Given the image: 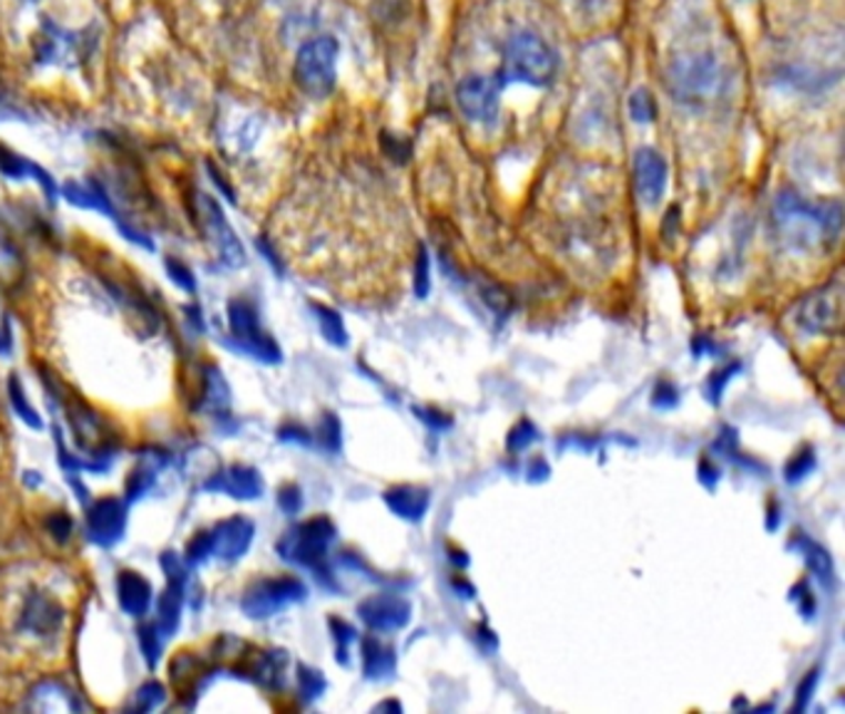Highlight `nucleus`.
Listing matches in <instances>:
<instances>
[{"label":"nucleus","instance_id":"obj_42","mask_svg":"<svg viewBox=\"0 0 845 714\" xmlns=\"http://www.w3.org/2000/svg\"><path fill=\"white\" fill-rule=\"evenodd\" d=\"M816 682H818V672H808L806 680L801 682V687H798V695H796V710H804V707L808 705V700H811V692H813V687H816Z\"/></svg>","mask_w":845,"mask_h":714},{"label":"nucleus","instance_id":"obj_5","mask_svg":"<svg viewBox=\"0 0 845 714\" xmlns=\"http://www.w3.org/2000/svg\"><path fill=\"white\" fill-rule=\"evenodd\" d=\"M337 52L340 45L333 38H315L305 43L295 58V82L310 98H327L337 78Z\"/></svg>","mask_w":845,"mask_h":714},{"label":"nucleus","instance_id":"obj_40","mask_svg":"<svg viewBox=\"0 0 845 714\" xmlns=\"http://www.w3.org/2000/svg\"><path fill=\"white\" fill-rule=\"evenodd\" d=\"M278 507L285 513H291V517H293V513H298L301 507H303V493H301V489L293 487V484L291 487H283L278 491Z\"/></svg>","mask_w":845,"mask_h":714},{"label":"nucleus","instance_id":"obj_17","mask_svg":"<svg viewBox=\"0 0 845 714\" xmlns=\"http://www.w3.org/2000/svg\"><path fill=\"white\" fill-rule=\"evenodd\" d=\"M60 623H62V608L55 601H50L48 595H40V593L28 598L20 628L35 635H48V633H55Z\"/></svg>","mask_w":845,"mask_h":714},{"label":"nucleus","instance_id":"obj_33","mask_svg":"<svg viewBox=\"0 0 845 714\" xmlns=\"http://www.w3.org/2000/svg\"><path fill=\"white\" fill-rule=\"evenodd\" d=\"M813 467H816V457H813L811 449H804V451H801V455H796L794 459L788 461L786 469H784V475H786L788 481H794V484H796V481H801L806 475H811Z\"/></svg>","mask_w":845,"mask_h":714},{"label":"nucleus","instance_id":"obj_28","mask_svg":"<svg viewBox=\"0 0 845 714\" xmlns=\"http://www.w3.org/2000/svg\"><path fill=\"white\" fill-rule=\"evenodd\" d=\"M8 395H10V402H13V407H16V412L20 415V419H26V422H28L30 427H33V429H40V427H42L40 417H38L35 409L30 407L28 397H26V390H23V387H20V382L16 380V377H10V382H8Z\"/></svg>","mask_w":845,"mask_h":714},{"label":"nucleus","instance_id":"obj_22","mask_svg":"<svg viewBox=\"0 0 845 714\" xmlns=\"http://www.w3.org/2000/svg\"><path fill=\"white\" fill-rule=\"evenodd\" d=\"M182 601H184V583L169 581L164 595L160 598V633L162 635H172L176 633L179 621H182Z\"/></svg>","mask_w":845,"mask_h":714},{"label":"nucleus","instance_id":"obj_1","mask_svg":"<svg viewBox=\"0 0 845 714\" xmlns=\"http://www.w3.org/2000/svg\"><path fill=\"white\" fill-rule=\"evenodd\" d=\"M776 222L784 228L786 238L791 244L811 246L818 238L836 236L841 228V206L826 204V206H811L804 198L786 192L776 202Z\"/></svg>","mask_w":845,"mask_h":714},{"label":"nucleus","instance_id":"obj_32","mask_svg":"<svg viewBox=\"0 0 845 714\" xmlns=\"http://www.w3.org/2000/svg\"><path fill=\"white\" fill-rule=\"evenodd\" d=\"M298 685H301V695L305 700H315L318 695H323L325 690V680L318 670H310V667H301L298 670Z\"/></svg>","mask_w":845,"mask_h":714},{"label":"nucleus","instance_id":"obj_16","mask_svg":"<svg viewBox=\"0 0 845 714\" xmlns=\"http://www.w3.org/2000/svg\"><path fill=\"white\" fill-rule=\"evenodd\" d=\"M206 491H218V493H228V497L234 499H258L263 493V481L258 477L256 469L251 467H243V465H234V467H226L221 469L218 475L211 477L206 484H204Z\"/></svg>","mask_w":845,"mask_h":714},{"label":"nucleus","instance_id":"obj_31","mask_svg":"<svg viewBox=\"0 0 845 714\" xmlns=\"http://www.w3.org/2000/svg\"><path fill=\"white\" fill-rule=\"evenodd\" d=\"M164 268H166V273H169V278H172L179 288L186 290V293H194V290H196V278H194V273L189 271V266H184L182 261H176V258L169 256V258L164 261Z\"/></svg>","mask_w":845,"mask_h":714},{"label":"nucleus","instance_id":"obj_27","mask_svg":"<svg viewBox=\"0 0 845 714\" xmlns=\"http://www.w3.org/2000/svg\"><path fill=\"white\" fill-rule=\"evenodd\" d=\"M315 313H318L320 330H323V335L327 338V343L337 345V348H345V345H347V333H345V325H343L340 315H337L330 308H325V306H315Z\"/></svg>","mask_w":845,"mask_h":714},{"label":"nucleus","instance_id":"obj_6","mask_svg":"<svg viewBox=\"0 0 845 714\" xmlns=\"http://www.w3.org/2000/svg\"><path fill=\"white\" fill-rule=\"evenodd\" d=\"M305 593L308 591H305L303 581L293 579V575H283V579H266L248 588L241 601V608L248 618L261 621V618H271L278 611H283V608L303 601Z\"/></svg>","mask_w":845,"mask_h":714},{"label":"nucleus","instance_id":"obj_39","mask_svg":"<svg viewBox=\"0 0 845 714\" xmlns=\"http://www.w3.org/2000/svg\"><path fill=\"white\" fill-rule=\"evenodd\" d=\"M330 630L335 633L337 645H340V647H337V653H340V655H337V660H340V663H345V645L353 643L355 630H353V625H347L345 621H340V618H333Z\"/></svg>","mask_w":845,"mask_h":714},{"label":"nucleus","instance_id":"obj_44","mask_svg":"<svg viewBox=\"0 0 845 714\" xmlns=\"http://www.w3.org/2000/svg\"><path fill=\"white\" fill-rule=\"evenodd\" d=\"M48 527L52 533H55V539H68V533L72 529V521L65 517V513H58L55 519H50Z\"/></svg>","mask_w":845,"mask_h":714},{"label":"nucleus","instance_id":"obj_30","mask_svg":"<svg viewBox=\"0 0 845 714\" xmlns=\"http://www.w3.org/2000/svg\"><path fill=\"white\" fill-rule=\"evenodd\" d=\"M140 645H142V653L146 657V663L154 667L156 660H160V655H162V633L160 630H156L154 625H144L140 630Z\"/></svg>","mask_w":845,"mask_h":714},{"label":"nucleus","instance_id":"obj_14","mask_svg":"<svg viewBox=\"0 0 845 714\" xmlns=\"http://www.w3.org/2000/svg\"><path fill=\"white\" fill-rule=\"evenodd\" d=\"M635 186L644 204H660L668 186V164L654 150H640L635 154Z\"/></svg>","mask_w":845,"mask_h":714},{"label":"nucleus","instance_id":"obj_29","mask_svg":"<svg viewBox=\"0 0 845 714\" xmlns=\"http://www.w3.org/2000/svg\"><path fill=\"white\" fill-rule=\"evenodd\" d=\"M630 114H632V120L640 122V124L652 122L654 114H658V104H654L652 94L648 90H644V88L632 92V98H630Z\"/></svg>","mask_w":845,"mask_h":714},{"label":"nucleus","instance_id":"obj_20","mask_svg":"<svg viewBox=\"0 0 845 714\" xmlns=\"http://www.w3.org/2000/svg\"><path fill=\"white\" fill-rule=\"evenodd\" d=\"M385 501L399 519L421 521L429 507V491L421 487H393L385 491Z\"/></svg>","mask_w":845,"mask_h":714},{"label":"nucleus","instance_id":"obj_23","mask_svg":"<svg viewBox=\"0 0 845 714\" xmlns=\"http://www.w3.org/2000/svg\"><path fill=\"white\" fill-rule=\"evenodd\" d=\"M363 653H365V675L369 680H383L395 670V650L379 643L377 638L365 640Z\"/></svg>","mask_w":845,"mask_h":714},{"label":"nucleus","instance_id":"obj_34","mask_svg":"<svg viewBox=\"0 0 845 714\" xmlns=\"http://www.w3.org/2000/svg\"><path fill=\"white\" fill-rule=\"evenodd\" d=\"M160 702H164V687L160 682H146V685L136 692V710L150 712L160 705Z\"/></svg>","mask_w":845,"mask_h":714},{"label":"nucleus","instance_id":"obj_11","mask_svg":"<svg viewBox=\"0 0 845 714\" xmlns=\"http://www.w3.org/2000/svg\"><path fill=\"white\" fill-rule=\"evenodd\" d=\"M88 52V40L82 33L60 30L52 23L42 26L35 40V58L42 65H75Z\"/></svg>","mask_w":845,"mask_h":714},{"label":"nucleus","instance_id":"obj_43","mask_svg":"<svg viewBox=\"0 0 845 714\" xmlns=\"http://www.w3.org/2000/svg\"><path fill=\"white\" fill-rule=\"evenodd\" d=\"M654 405H658V407L678 405V392H674V387L668 385V382H662L658 387V392H654Z\"/></svg>","mask_w":845,"mask_h":714},{"label":"nucleus","instance_id":"obj_12","mask_svg":"<svg viewBox=\"0 0 845 714\" xmlns=\"http://www.w3.org/2000/svg\"><path fill=\"white\" fill-rule=\"evenodd\" d=\"M360 618L367 623V628L377 630V633H395V630L405 628L409 623L411 605L395 593H379L367 598L360 603Z\"/></svg>","mask_w":845,"mask_h":714},{"label":"nucleus","instance_id":"obj_21","mask_svg":"<svg viewBox=\"0 0 845 714\" xmlns=\"http://www.w3.org/2000/svg\"><path fill=\"white\" fill-rule=\"evenodd\" d=\"M62 194H65V198H68L70 204L82 206V208H92V212H100V214L110 216V218H118V214H114V208L110 204L108 194H104L98 184H75V182H70V184L62 186Z\"/></svg>","mask_w":845,"mask_h":714},{"label":"nucleus","instance_id":"obj_38","mask_svg":"<svg viewBox=\"0 0 845 714\" xmlns=\"http://www.w3.org/2000/svg\"><path fill=\"white\" fill-rule=\"evenodd\" d=\"M154 484V471L150 469H140L136 475L130 479V487H126V499L134 501L140 499L142 493H146V489H150Z\"/></svg>","mask_w":845,"mask_h":714},{"label":"nucleus","instance_id":"obj_2","mask_svg":"<svg viewBox=\"0 0 845 714\" xmlns=\"http://www.w3.org/2000/svg\"><path fill=\"white\" fill-rule=\"evenodd\" d=\"M556 70H558L556 52L541 35L531 33V30L516 33L509 40V45H506V65H503L506 80H519V82H526V85L546 88L551 85V80L556 78Z\"/></svg>","mask_w":845,"mask_h":714},{"label":"nucleus","instance_id":"obj_8","mask_svg":"<svg viewBox=\"0 0 845 714\" xmlns=\"http://www.w3.org/2000/svg\"><path fill=\"white\" fill-rule=\"evenodd\" d=\"M198 216H202V224L206 228L211 244L216 246L218 258L231 268H238L246 264V251H243L236 231L226 222V216L216 204V198H211L206 194L198 196Z\"/></svg>","mask_w":845,"mask_h":714},{"label":"nucleus","instance_id":"obj_35","mask_svg":"<svg viewBox=\"0 0 845 714\" xmlns=\"http://www.w3.org/2000/svg\"><path fill=\"white\" fill-rule=\"evenodd\" d=\"M536 439V427L528 422V419H521L519 425H516L511 432H509V449L513 451H521L526 449L528 445H531Z\"/></svg>","mask_w":845,"mask_h":714},{"label":"nucleus","instance_id":"obj_25","mask_svg":"<svg viewBox=\"0 0 845 714\" xmlns=\"http://www.w3.org/2000/svg\"><path fill=\"white\" fill-rule=\"evenodd\" d=\"M801 551H804V555H806V563H808L811 573H816L821 583L831 585L833 583V563H831L828 551L823 549V545L813 543L811 539H801Z\"/></svg>","mask_w":845,"mask_h":714},{"label":"nucleus","instance_id":"obj_7","mask_svg":"<svg viewBox=\"0 0 845 714\" xmlns=\"http://www.w3.org/2000/svg\"><path fill=\"white\" fill-rule=\"evenodd\" d=\"M228 325L231 333L238 343V348L243 353H248L256 357V360L263 363H278L281 360V350L278 345L273 343L271 335L261 330L258 325V313L251 306L248 300H231L228 303Z\"/></svg>","mask_w":845,"mask_h":714},{"label":"nucleus","instance_id":"obj_26","mask_svg":"<svg viewBox=\"0 0 845 714\" xmlns=\"http://www.w3.org/2000/svg\"><path fill=\"white\" fill-rule=\"evenodd\" d=\"M204 407L206 409H216V412H224V409L228 407L231 402V392H228V385L224 380V375H221L216 367H208L206 370V390H204Z\"/></svg>","mask_w":845,"mask_h":714},{"label":"nucleus","instance_id":"obj_9","mask_svg":"<svg viewBox=\"0 0 845 714\" xmlns=\"http://www.w3.org/2000/svg\"><path fill=\"white\" fill-rule=\"evenodd\" d=\"M457 104L464 118L474 122H493L501 108V82L471 75L457 85Z\"/></svg>","mask_w":845,"mask_h":714},{"label":"nucleus","instance_id":"obj_37","mask_svg":"<svg viewBox=\"0 0 845 714\" xmlns=\"http://www.w3.org/2000/svg\"><path fill=\"white\" fill-rule=\"evenodd\" d=\"M211 555V533H198L194 541L186 545V561L189 563H202Z\"/></svg>","mask_w":845,"mask_h":714},{"label":"nucleus","instance_id":"obj_46","mask_svg":"<svg viewBox=\"0 0 845 714\" xmlns=\"http://www.w3.org/2000/svg\"><path fill=\"white\" fill-rule=\"evenodd\" d=\"M0 114H3V118H10V114H16V110L10 108V102L3 98V94H0Z\"/></svg>","mask_w":845,"mask_h":714},{"label":"nucleus","instance_id":"obj_19","mask_svg":"<svg viewBox=\"0 0 845 714\" xmlns=\"http://www.w3.org/2000/svg\"><path fill=\"white\" fill-rule=\"evenodd\" d=\"M0 172H3L8 178H30L33 176L35 182L42 186V192L48 194V198L58 196V186H55V182H52V176L42 170V166L26 160V156L10 152L8 146H0Z\"/></svg>","mask_w":845,"mask_h":714},{"label":"nucleus","instance_id":"obj_36","mask_svg":"<svg viewBox=\"0 0 845 714\" xmlns=\"http://www.w3.org/2000/svg\"><path fill=\"white\" fill-rule=\"evenodd\" d=\"M318 435H320V442L325 445V449H330V451L340 449V422H337L335 415H325Z\"/></svg>","mask_w":845,"mask_h":714},{"label":"nucleus","instance_id":"obj_13","mask_svg":"<svg viewBox=\"0 0 845 714\" xmlns=\"http://www.w3.org/2000/svg\"><path fill=\"white\" fill-rule=\"evenodd\" d=\"M126 527V509L120 499H102L88 517V533L94 543L112 545L122 539Z\"/></svg>","mask_w":845,"mask_h":714},{"label":"nucleus","instance_id":"obj_10","mask_svg":"<svg viewBox=\"0 0 845 714\" xmlns=\"http://www.w3.org/2000/svg\"><path fill=\"white\" fill-rule=\"evenodd\" d=\"M794 320L798 330L808 335H823L838 330L841 325V290L836 288H823L818 293H811L794 310Z\"/></svg>","mask_w":845,"mask_h":714},{"label":"nucleus","instance_id":"obj_45","mask_svg":"<svg viewBox=\"0 0 845 714\" xmlns=\"http://www.w3.org/2000/svg\"><path fill=\"white\" fill-rule=\"evenodd\" d=\"M528 475H531L533 479H543V477H548V467L543 465V461H536V465L531 467V471H528Z\"/></svg>","mask_w":845,"mask_h":714},{"label":"nucleus","instance_id":"obj_18","mask_svg":"<svg viewBox=\"0 0 845 714\" xmlns=\"http://www.w3.org/2000/svg\"><path fill=\"white\" fill-rule=\"evenodd\" d=\"M118 593H120V605L126 615L142 618L146 611H150L152 585H150V581L144 579V575L134 573V571L120 573Z\"/></svg>","mask_w":845,"mask_h":714},{"label":"nucleus","instance_id":"obj_41","mask_svg":"<svg viewBox=\"0 0 845 714\" xmlns=\"http://www.w3.org/2000/svg\"><path fill=\"white\" fill-rule=\"evenodd\" d=\"M415 290L419 298H425L429 293V256L427 251L421 248L419 251V258H417V278H415Z\"/></svg>","mask_w":845,"mask_h":714},{"label":"nucleus","instance_id":"obj_24","mask_svg":"<svg viewBox=\"0 0 845 714\" xmlns=\"http://www.w3.org/2000/svg\"><path fill=\"white\" fill-rule=\"evenodd\" d=\"M33 702H35V707H40V710H50V702H55L52 710H78L80 707L78 702L72 700L70 692L62 685H55V682H42V685H38L33 690Z\"/></svg>","mask_w":845,"mask_h":714},{"label":"nucleus","instance_id":"obj_3","mask_svg":"<svg viewBox=\"0 0 845 714\" xmlns=\"http://www.w3.org/2000/svg\"><path fill=\"white\" fill-rule=\"evenodd\" d=\"M668 82L680 102H706L720 92V62L706 52H686L670 62Z\"/></svg>","mask_w":845,"mask_h":714},{"label":"nucleus","instance_id":"obj_15","mask_svg":"<svg viewBox=\"0 0 845 714\" xmlns=\"http://www.w3.org/2000/svg\"><path fill=\"white\" fill-rule=\"evenodd\" d=\"M253 541V523L243 517H234L224 523H218L216 531L211 533V553L218 555L221 561H236L248 551Z\"/></svg>","mask_w":845,"mask_h":714},{"label":"nucleus","instance_id":"obj_4","mask_svg":"<svg viewBox=\"0 0 845 714\" xmlns=\"http://www.w3.org/2000/svg\"><path fill=\"white\" fill-rule=\"evenodd\" d=\"M335 539V527L327 517H315L288 531L278 541V553L285 561H293L305 569H313L318 579H327L325 553Z\"/></svg>","mask_w":845,"mask_h":714}]
</instances>
